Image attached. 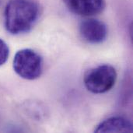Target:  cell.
I'll list each match as a JSON object with an SVG mask.
<instances>
[{"label":"cell","instance_id":"cell-2","mask_svg":"<svg viewBox=\"0 0 133 133\" xmlns=\"http://www.w3.org/2000/svg\"><path fill=\"white\" fill-rule=\"evenodd\" d=\"M117 72L110 65H101L88 70L84 76V85L93 94H104L111 90L117 80Z\"/></svg>","mask_w":133,"mask_h":133},{"label":"cell","instance_id":"cell-4","mask_svg":"<svg viewBox=\"0 0 133 133\" xmlns=\"http://www.w3.org/2000/svg\"><path fill=\"white\" fill-rule=\"evenodd\" d=\"M82 37L90 44H101L108 36L107 26L101 20L88 19L83 20L79 26Z\"/></svg>","mask_w":133,"mask_h":133},{"label":"cell","instance_id":"cell-3","mask_svg":"<svg viewBox=\"0 0 133 133\" xmlns=\"http://www.w3.org/2000/svg\"><path fill=\"white\" fill-rule=\"evenodd\" d=\"M13 69L23 79L34 80L39 78L43 71L41 56L30 48L19 50L13 58Z\"/></svg>","mask_w":133,"mask_h":133},{"label":"cell","instance_id":"cell-1","mask_svg":"<svg viewBox=\"0 0 133 133\" xmlns=\"http://www.w3.org/2000/svg\"><path fill=\"white\" fill-rule=\"evenodd\" d=\"M39 16L38 5L31 0H10L5 9L6 30L17 35L30 31Z\"/></svg>","mask_w":133,"mask_h":133},{"label":"cell","instance_id":"cell-6","mask_svg":"<svg viewBox=\"0 0 133 133\" xmlns=\"http://www.w3.org/2000/svg\"><path fill=\"white\" fill-rule=\"evenodd\" d=\"M95 132H132V124L123 117H112L97 125Z\"/></svg>","mask_w":133,"mask_h":133},{"label":"cell","instance_id":"cell-7","mask_svg":"<svg viewBox=\"0 0 133 133\" xmlns=\"http://www.w3.org/2000/svg\"><path fill=\"white\" fill-rule=\"evenodd\" d=\"M9 55V48L7 44L2 39H0V66L4 65Z\"/></svg>","mask_w":133,"mask_h":133},{"label":"cell","instance_id":"cell-5","mask_svg":"<svg viewBox=\"0 0 133 133\" xmlns=\"http://www.w3.org/2000/svg\"><path fill=\"white\" fill-rule=\"evenodd\" d=\"M68 7L74 13L83 16H92L103 12L105 0H66Z\"/></svg>","mask_w":133,"mask_h":133}]
</instances>
